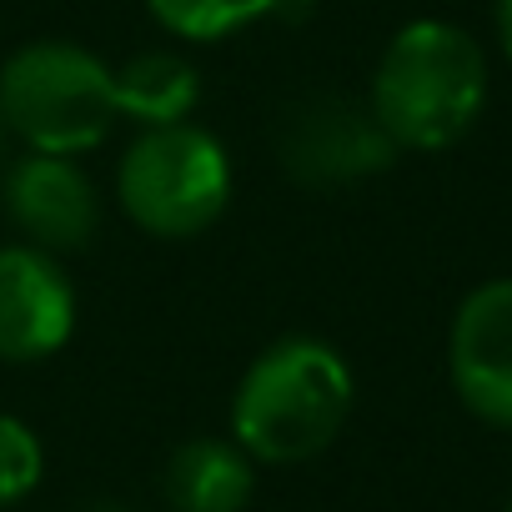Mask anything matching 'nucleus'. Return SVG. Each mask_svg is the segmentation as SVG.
Returning a JSON list of instances; mask_svg holds the SVG:
<instances>
[{"instance_id":"11","label":"nucleus","mask_w":512,"mask_h":512,"mask_svg":"<svg viewBox=\"0 0 512 512\" xmlns=\"http://www.w3.org/2000/svg\"><path fill=\"white\" fill-rule=\"evenodd\" d=\"M146 11L181 41H226L251 21L277 16L282 0H146Z\"/></svg>"},{"instance_id":"16","label":"nucleus","mask_w":512,"mask_h":512,"mask_svg":"<svg viewBox=\"0 0 512 512\" xmlns=\"http://www.w3.org/2000/svg\"><path fill=\"white\" fill-rule=\"evenodd\" d=\"M507 512H512V497H507Z\"/></svg>"},{"instance_id":"6","label":"nucleus","mask_w":512,"mask_h":512,"mask_svg":"<svg viewBox=\"0 0 512 512\" xmlns=\"http://www.w3.org/2000/svg\"><path fill=\"white\" fill-rule=\"evenodd\" d=\"M277 146H282L287 171L307 186L362 181L397 161V141L377 126V116L342 96H317V101L297 106L287 116Z\"/></svg>"},{"instance_id":"1","label":"nucleus","mask_w":512,"mask_h":512,"mask_svg":"<svg viewBox=\"0 0 512 512\" xmlns=\"http://www.w3.org/2000/svg\"><path fill=\"white\" fill-rule=\"evenodd\" d=\"M357 402L347 357L322 337H282L231 392V442L251 462L292 467L337 442Z\"/></svg>"},{"instance_id":"12","label":"nucleus","mask_w":512,"mask_h":512,"mask_svg":"<svg viewBox=\"0 0 512 512\" xmlns=\"http://www.w3.org/2000/svg\"><path fill=\"white\" fill-rule=\"evenodd\" d=\"M41 472H46V452H41V437L0 412V507H16L21 497H31L41 487Z\"/></svg>"},{"instance_id":"2","label":"nucleus","mask_w":512,"mask_h":512,"mask_svg":"<svg viewBox=\"0 0 512 512\" xmlns=\"http://www.w3.org/2000/svg\"><path fill=\"white\" fill-rule=\"evenodd\" d=\"M487 101V56L452 21L402 26L372 76L367 111L397 151H442L472 131Z\"/></svg>"},{"instance_id":"13","label":"nucleus","mask_w":512,"mask_h":512,"mask_svg":"<svg viewBox=\"0 0 512 512\" xmlns=\"http://www.w3.org/2000/svg\"><path fill=\"white\" fill-rule=\"evenodd\" d=\"M497 41H502V51H507V61H512V0H497Z\"/></svg>"},{"instance_id":"3","label":"nucleus","mask_w":512,"mask_h":512,"mask_svg":"<svg viewBox=\"0 0 512 512\" xmlns=\"http://www.w3.org/2000/svg\"><path fill=\"white\" fill-rule=\"evenodd\" d=\"M0 121L26 151H96L116 126V76L76 41H26L0 66Z\"/></svg>"},{"instance_id":"4","label":"nucleus","mask_w":512,"mask_h":512,"mask_svg":"<svg viewBox=\"0 0 512 512\" xmlns=\"http://www.w3.org/2000/svg\"><path fill=\"white\" fill-rule=\"evenodd\" d=\"M116 201L146 236L186 241L226 211L231 156L206 126H146L121 151Z\"/></svg>"},{"instance_id":"14","label":"nucleus","mask_w":512,"mask_h":512,"mask_svg":"<svg viewBox=\"0 0 512 512\" xmlns=\"http://www.w3.org/2000/svg\"><path fill=\"white\" fill-rule=\"evenodd\" d=\"M81 512H126V507H116V502H91V507H81Z\"/></svg>"},{"instance_id":"15","label":"nucleus","mask_w":512,"mask_h":512,"mask_svg":"<svg viewBox=\"0 0 512 512\" xmlns=\"http://www.w3.org/2000/svg\"><path fill=\"white\" fill-rule=\"evenodd\" d=\"M6 136H11V131H6V121H0V156H6Z\"/></svg>"},{"instance_id":"10","label":"nucleus","mask_w":512,"mask_h":512,"mask_svg":"<svg viewBox=\"0 0 512 512\" xmlns=\"http://www.w3.org/2000/svg\"><path fill=\"white\" fill-rule=\"evenodd\" d=\"M111 76H116V116L136 121L141 131L146 126H176L201 101V76L176 51H141Z\"/></svg>"},{"instance_id":"9","label":"nucleus","mask_w":512,"mask_h":512,"mask_svg":"<svg viewBox=\"0 0 512 512\" xmlns=\"http://www.w3.org/2000/svg\"><path fill=\"white\" fill-rule=\"evenodd\" d=\"M256 492V462L231 437H191L166 462L171 512H241Z\"/></svg>"},{"instance_id":"8","label":"nucleus","mask_w":512,"mask_h":512,"mask_svg":"<svg viewBox=\"0 0 512 512\" xmlns=\"http://www.w3.org/2000/svg\"><path fill=\"white\" fill-rule=\"evenodd\" d=\"M0 196H6V216L16 221V231L51 256L86 251L101 231V196L91 176L76 166V156L26 151L6 166Z\"/></svg>"},{"instance_id":"7","label":"nucleus","mask_w":512,"mask_h":512,"mask_svg":"<svg viewBox=\"0 0 512 512\" xmlns=\"http://www.w3.org/2000/svg\"><path fill=\"white\" fill-rule=\"evenodd\" d=\"M447 372L472 417L512 432V277L462 297L447 337Z\"/></svg>"},{"instance_id":"5","label":"nucleus","mask_w":512,"mask_h":512,"mask_svg":"<svg viewBox=\"0 0 512 512\" xmlns=\"http://www.w3.org/2000/svg\"><path fill=\"white\" fill-rule=\"evenodd\" d=\"M76 332V287L61 256L11 241L0 246V362L31 367L56 357Z\"/></svg>"}]
</instances>
